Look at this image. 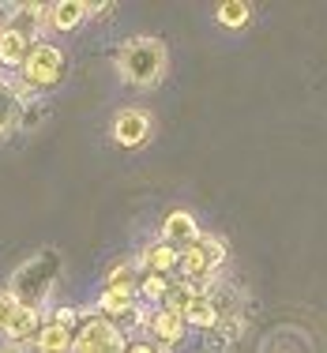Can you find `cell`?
Masks as SVG:
<instances>
[{"label": "cell", "mask_w": 327, "mask_h": 353, "mask_svg": "<svg viewBox=\"0 0 327 353\" xmlns=\"http://www.w3.org/2000/svg\"><path fill=\"white\" fill-rule=\"evenodd\" d=\"M188 301H192V290L184 282H170V290H166V297H162V312H173V316H184V308H188Z\"/></svg>", "instance_id": "obj_21"}, {"label": "cell", "mask_w": 327, "mask_h": 353, "mask_svg": "<svg viewBox=\"0 0 327 353\" xmlns=\"http://www.w3.org/2000/svg\"><path fill=\"white\" fill-rule=\"evenodd\" d=\"M218 316H222V308H218L215 297H192L188 308H184V323H188V327H199V331H215V327H218Z\"/></svg>", "instance_id": "obj_18"}, {"label": "cell", "mask_w": 327, "mask_h": 353, "mask_svg": "<svg viewBox=\"0 0 327 353\" xmlns=\"http://www.w3.org/2000/svg\"><path fill=\"white\" fill-rule=\"evenodd\" d=\"M128 339L117 323H109L106 316H87L83 327L75 331V353H124Z\"/></svg>", "instance_id": "obj_5"}, {"label": "cell", "mask_w": 327, "mask_h": 353, "mask_svg": "<svg viewBox=\"0 0 327 353\" xmlns=\"http://www.w3.org/2000/svg\"><path fill=\"white\" fill-rule=\"evenodd\" d=\"M215 19L222 23V27L237 30V27H245V23L252 19V4H245V0H222V4L215 8Z\"/></svg>", "instance_id": "obj_19"}, {"label": "cell", "mask_w": 327, "mask_h": 353, "mask_svg": "<svg viewBox=\"0 0 327 353\" xmlns=\"http://www.w3.org/2000/svg\"><path fill=\"white\" fill-rule=\"evenodd\" d=\"M139 279H143V271H139L136 259H121V263H113V267L106 271V290L136 293V297H139Z\"/></svg>", "instance_id": "obj_17"}, {"label": "cell", "mask_w": 327, "mask_h": 353, "mask_svg": "<svg viewBox=\"0 0 327 353\" xmlns=\"http://www.w3.org/2000/svg\"><path fill=\"white\" fill-rule=\"evenodd\" d=\"M4 27H12L15 34H23L27 41L38 46L49 30V4H15L12 12H8Z\"/></svg>", "instance_id": "obj_7"}, {"label": "cell", "mask_w": 327, "mask_h": 353, "mask_svg": "<svg viewBox=\"0 0 327 353\" xmlns=\"http://www.w3.org/2000/svg\"><path fill=\"white\" fill-rule=\"evenodd\" d=\"M136 308H139V297H136V293L102 290V293H98V305H95V312H98V316H106L109 323H117V327H121L124 319H132V316H136Z\"/></svg>", "instance_id": "obj_10"}, {"label": "cell", "mask_w": 327, "mask_h": 353, "mask_svg": "<svg viewBox=\"0 0 327 353\" xmlns=\"http://www.w3.org/2000/svg\"><path fill=\"white\" fill-rule=\"evenodd\" d=\"M136 263H139V271H147V274H162V279H170V274L181 267V252L173 245H166V241H155V245H147L136 256Z\"/></svg>", "instance_id": "obj_9"}, {"label": "cell", "mask_w": 327, "mask_h": 353, "mask_svg": "<svg viewBox=\"0 0 327 353\" xmlns=\"http://www.w3.org/2000/svg\"><path fill=\"white\" fill-rule=\"evenodd\" d=\"M196 237H199V222H196V214H192V211H170L162 218V237H158V241H166V245H173L177 252H184Z\"/></svg>", "instance_id": "obj_8"}, {"label": "cell", "mask_w": 327, "mask_h": 353, "mask_svg": "<svg viewBox=\"0 0 327 353\" xmlns=\"http://www.w3.org/2000/svg\"><path fill=\"white\" fill-rule=\"evenodd\" d=\"M41 323H46V319H41V308H19V312H15V319L8 323L4 339L12 342V346H30Z\"/></svg>", "instance_id": "obj_15"}, {"label": "cell", "mask_w": 327, "mask_h": 353, "mask_svg": "<svg viewBox=\"0 0 327 353\" xmlns=\"http://www.w3.org/2000/svg\"><path fill=\"white\" fill-rule=\"evenodd\" d=\"M226 263V245L211 233H199L196 241H192L188 248L181 252V279L192 282V279H215L218 267Z\"/></svg>", "instance_id": "obj_4"}, {"label": "cell", "mask_w": 327, "mask_h": 353, "mask_svg": "<svg viewBox=\"0 0 327 353\" xmlns=\"http://www.w3.org/2000/svg\"><path fill=\"white\" fill-rule=\"evenodd\" d=\"M184 331H188L184 316H173V312L155 308V319H150V339H155V342H162L166 350H173L177 342H184Z\"/></svg>", "instance_id": "obj_14"}, {"label": "cell", "mask_w": 327, "mask_h": 353, "mask_svg": "<svg viewBox=\"0 0 327 353\" xmlns=\"http://www.w3.org/2000/svg\"><path fill=\"white\" fill-rule=\"evenodd\" d=\"M30 350H34V353H75V331L53 323V319H46V323L38 327Z\"/></svg>", "instance_id": "obj_11"}, {"label": "cell", "mask_w": 327, "mask_h": 353, "mask_svg": "<svg viewBox=\"0 0 327 353\" xmlns=\"http://www.w3.org/2000/svg\"><path fill=\"white\" fill-rule=\"evenodd\" d=\"M19 124H23V102H19V90H15V79L0 75V136L15 132Z\"/></svg>", "instance_id": "obj_13"}, {"label": "cell", "mask_w": 327, "mask_h": 353, "mask_svg": "<svg viewBox=\"0 0 327 353\" xmlns=\"http://www.w3.org/2000/svg\"><path fill=\"white\" fill-rule=\"evenodd\" d=\"M64 79V53L53 41H38L30 49L27 64L19 68V83H27L30 90H49Z\"/></svg>", "instance_id": "obj_3"}, {"label": "cell", "mask_w": 327, "mask_h": 353, "mask_svg": "<svg viewBox=\"0 0 327 353\" xmlns=\"http://www.w3.org/2000/svg\"><path fill=\"white\" fill-rule=\"evenodd\" d=\"M0 353H30V350H27V346H12V342H8V346L0 350Z\"/></svg>", "instance_id": "obj_24"}, {"label": "cell", "mask_w": 327, "mask_h": 353, "mask_svg": "<svg viewBox=\"0 0 327 353\" xmlns=\"http://www.w3.org/2000/svg\"><path fill=\"white\" fill-rule=\"evenodd\" d=\"M150 132H155L150 113H147V109H136V105L121 109V113L113 117V124H109V136H113V143H117V147H128V150L143 147V143L150 139Z\"/></svg>", "instance_id": "obj_6"}, {"label": "cell", "mask_w": 327, "mask_h": 353, "mask_svg": "<svg viewBox=\"0 0 327 353\" xmlns=\"http://www.w3.org/2000/svg\"><path fill=\"white\" fill-rule=\"evenodd\" d=\"M166 290H170V279H162V274H147L143 271V279H139V301L143 305H162V297H166Z\"/></svg>", "instance_id": "obj_20"}, {"label": "cell", "mask_w": 327, "mask_h": 353, "mask_svg": "<svg viewBox=\"0 0 327 353\" xmlns=\"http://www.w3.org/2000/svg\"><path fill=\"white\" fill-rule=\"evenodd\" d=\"M57 279H61V252L46 248V252H38V256H30L23 267H15L12 282H8V293H12L23 308H46Z\"/></svg>", "instance_id": "obj_2"}, {"label": "cell", "mask_w": 327, "mask_h": 353, "mask_svg": "<svg viewBox=\"0 0 327 353\" xmlns=\"http://www.w3.org/2000/svg\"><path fill=\"white\" fill-rule=\"evenodd\" d=\"M166 68H170V53H166V46L158 38L139 34V38H128L117 49V72H121V79L136 90L158 87Z\"/></svg>", "instance_id": "obj_1"}, {"label": "cell", "mask_w": 327, "mask_h": 353, "mask_svg": "<svg viewBox=\"0 0 327 353\" xmlns=\"http://www.w3.org/2000/svg\"><path fill=\"white\" fill-rule=\"evenodd\" d=\"M83 19H87V4L83 0H57V4H49V30L68 34Z\"/></svg>", "instance_id": "obj_16"}, {"label": "cell", "mask_w": 327, "mask_h": 353, "mask_svg": "<svg viewBox=\"0 0 327 353\" xmlns=\"http://www.w3.org/2000/svg\"><path fill=\"white\" fill-rule=\"evenodd\" d=\"M19 308H23V305L12 297V293H8V290H0V334L8 331V323L15 319V312H19Z\"/></svg>", "instance_id": "obj_22"}, {"label": "cell", "mask_w": 327, "mask_h": 353, "mask_svg": "<svg viewBox=\"0 0 327 353\" xmlns=\"http://www.w3.org/2000/svg\"><path fill=\"white\" fill-rule=\"evenodd\" d=\"M30 49H34V41H27L23 34H15L12 27H4L0 23V68H23L30 57Z\"/></svg>", "instance_id": "obj_12"}, {"label": "cell", "mask_w": 327, "mask_h": 353, "mask_svg": "<svg viewBox=\"0 0 327 353\" xmlns=\"http://www.w3.org/2000/svg\"><path fill=\"white\" fill-rule=\"evenodd\" d=\"M124 353H170V350H166L162 342H155V339H139V342H128Z\"/></svg>", "instance_id": "obj_23"}]
</instances>
